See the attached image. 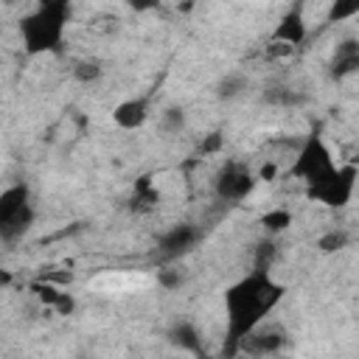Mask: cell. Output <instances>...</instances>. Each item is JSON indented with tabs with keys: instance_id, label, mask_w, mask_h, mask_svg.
<instances>
[{
	"instance_id": "cell-22",
	"label": "cell",
	"mask_w": 359,
	"mask_h": 359,
	"mask_svg": "<svg viewBox=\"0 0 359 359\" xmlns=\"http://www.w3.org/2000/svg\"><path fill=\"white\" fill-rule=\"evenodd\" d=\"M275 177H278V165H275V163H264L255 180H266V182H269V180H275Z\"/></svg>"
},
{
	"instance_id": "cell-20",
	"label": "cell",
	"mask_w": 359,
	"mask_h": 359,
	"mask_svg": "<svg viewBox=\"0 0 359 359\" xmlns=\"http://www.w3.org/2000/svg\"><path fill=\"white\" fill-rule=\"evenodd\" d=\"M359 11V3H337L334 8H331V14H328V20H345V17H351V14H356Z\"/></svg>"
},
{
	"instance_id": "cell-16",
	"label": "cell",
	"mask_w": 359,
	"mask_h": 359,
	"mask_svg": "<svg viewBox=\"0 0 359 359\" xmlns=\"http://www.w3.org/2000/svg\"><path fill=\"white\" fill-rule=\"evenodd\" d=\"M247 87V81H244V76H238V73H233V76H227V79H222V84H219V98H236L241 90Z\"/></svg>"
},
{
	"instance_id": "cell-4",
	"label": "cell",
	"mask_w": 359,
	"mask_h": 359,
	"mask_svg": "<svg viewBox=\"0 0 359 359\" xmlns=\"http://www.w3.org/2000/svg\"><path fill=\"white\" fill-rule=\"evenodd\" d=\"M334 171H337V165H334V157H331L325 140H323L317 132H311V135L306 137V143H303L297 160L292 163L289 174L297 177V180H303V182L311 188V185H320V182H325L328 177H334Z\"/></svg>"
},
{
	"instance_id": "cell-15",
	"label": "cell",
	"mask_w": 359,
	"mask_h": 359,
	"mask_svg": "<svg viewBox=\"0 0 359 359\" xmlns=\"http://www.w3.org/2000/svg\"><path fill=\"white\" fill-rule=\"evenodd\" d=\"M345 244H348V233H345V230H331V233H325V236L317 241V247H320L323 252H339Z\"/></svg>"
},
{
	"instance_id": "cell-9",
	"label": "cell",
	"mask_w": 359,
	"mask_h": 359,
	"mask_svg": "<svg viewBox=\"0 0 359 359\" xmlns=\"http://www.w3.org/2000/svg\"><path fill=\"white\" fill-rule=\"evenodd\" d=\"M283 348V331L280 328H255L250 337L241 339L238 351H247L252 356H266V353H275Z\"/></svg>"
},
{
	"instance_id": "cell-13",
	"label": "cell",
	"mask_w": 359,
	"mask_h": 359,
	"mask_svg": "<svg viewBox=\"0 0 359 359\" xmlns=\"http://www.w3.org/2000/svg\"><path fill=\"white\" fill-rule=\"evenodd\" d=\"M168 337H171V342H174L180 351H191V353H199V351H202V337H199L196 325L188 323V320L177 323V325L168 331Z\"/></svg>"
},
{
	"instance_id": "cell-7",
	"label": "cell",
	"mask_w": 359,
	"mask_h": 359,
	"mask_svg": "<svg viewBox=\"0 0 359 359\" xmlns=\"http://www.w3.org/2000/svg\"><path fill=\"white\" fill-rule=\"evenodd\" d=\"M199 227L194 224H174L163 238H160V255L163 258H177V255H185L191 247H196L199 241Z\"/></svg>"
},
{
	"instance_id": "cell-19",
	"label": "cell",
	"mask_w": 359,
	"mask_h": 359,
	"mask_svg": "<svg viewBox=\"0 0 359 359\" xmlns=\"http://www.w3.org/2000/svg\"><path fill=\"white\" fill-rule=\"evenodd\" d=\"M157 283H160L163 289H177V286L182 283V275H180L177 269H160V272H157Z\"/></svg>"
},
{
	"instance_id": "cell-14",
	"label": "cell",
	"mask_w": 359,
	"mask_h": 359,
	"mask_svg": "<svg viewBox=\"0 0 359 359\" xmlns=\"http://www.w3.org/2000/svg\"><path fill=\"white\" fill-rule=\"evenodd\" d=\"M261 224H264L269 233H280V230H286V227L292 224V213H289L286 208H272V210H266V213L261 216Z\"/></svg>"
},
{
	"instance_id": "cell-1",
	"label": "cell",
	"mask_w": 359,
	"mask_h": 359,
	"mask_svg": "<svg viewBox=\"0 0 359 359\" xmlns=\"http://www.w3.org/2000/svg\"><path fill=\"white\" fill-rule=\"evenodd\" d=\"M283 292L286 289L278 280H272L269 269H258V266L224 292V314H227V337L222 348L224 359L238 353L241 339L250 337L264 323V317L280 303Z\"/></svg>"
},
{
	"instance_id": "cell-17",
	"label": "cell",
	"mask_w": 359,
	"mask_h": 359,
	"mask_svg": "<svg viewBox=\"0 0 359 359\" xmlns=\"http://www.w3.org/2000/svg\"><path fill=\"white\" fill-rule=\"evenodd\" d=\"M73 73H76V79H79V81H95V79L101 76V65H98V62L84 59V62H76Z\"/></svg>"
},
{
	"instance_id": "cell-18",
	"label": "cell",
	"mask_w": 359,
	"mask_h": 359,
	"mask_svg": "<svg viewBox=\"0 0 359 359\" xmlns=\"http://www.w3.org/2000/svg\"><path fill=\"white\" fill-rule=\"evenodd\" d=\"M182 123H185V115H182L180 107H168V109L163 112V126H165L168 132H180Z\"/></svg>"
},
{
	"instance_id": "cell-21",
	"label": "cell",
	"mask_w": 359,
	"mask_h": 359,
	"mask_svg": "<svg viewBox=\"0 0 359 359\" xmlns=\"http://www.w3.org/2000/svg\"><path fill=\"white\" fill-rule=\"evenodd\" d=\"M222 146H224V137H222L219 132H213V135H208V137L202 140V154H216Z\"/></svg>"
},
{
	"instance_id": "cell-12",
	"label": "cell",
	"mask_w": 359,
	"mask_h": 359,
	"mask_svg": "<svg viewBox=\"0 0 359 359\" xmlns=\"http://www.w3.org/2000/svg\"><path fill=\"white\" fill-rule=\"evenodd\" d=\"M31 289H34V294H36L45 306H53L59 314H70V311L76 309V300H73L67 292H59V289L50 286V283H34Z\"/></svg>"
},
{
	"instance_id": "cell-6",
	"label": "cell",
	"mask_w": 359,
	"mask_h": 359,
	"mask_svg": "<svg viewBox=\"0 0 359 359\" xmlns=\"http://www.w3.org/2000/svg\"><path fill=\"white\" fill-rule=\"evenodd\" d=\"M255 174L241 163H227L216 174V196L224 202H241L255 191Z\"/></svg>"
},
{
	"instance_id": "cell-3",
	"label": "cell",
	"mask_w": 359,
	"mask_h": 359,
	"mask_svg": "<svg viewBox=\"0 0 359 359\" xmlns=\"http://www.w3.org/2000/svg\"><path fill=\"white\" fill-rule=\"evenodd\" d=\"M31 224H34L31 194L25 182H17L0 194V238L17 241L31 230Z\"/></svg>"
},
{
	"instance_id": "cell-11",
	"label": "cell",
	"mask_w": 359,
	"mask_h": 359,
	"mask_svg": "<svg viewBox=\"0 0 359 359\" xmlns=\"http://www.w3.org/2000/svg\"><path fill=\"white\" fill-rule=\"evenodd\" d=\"M356 67H359V42H356V39H345V42L337 48V53H334L331 73H334L337 79H342V76L353 73Z\"/></svg>"
},
{
	"instance_id": "cell-2",
	"label": "cell",
	"mask_w": 359,
	"mask_h": 359,
	"mask_svg": "<svg viewBox=\"0 0 359 359\" xmlns=\"http://www.w3.org/2000/svg\"><path fill=\"white\" fill-rule=\"evenodd\" d=\"M70 17V6L62 0H48L39 3L22 22H20V36L25 45V53L39 56V53H53L62 45L65 25Z\"/></svg>"
},
{
	"instance_id": "cell-10",
	"label": "cell",
	"mask_w": 359,
	"mask_h": 359,
	"mask_svg": "<svg viewBox=\"0 0 359 359\" xmlns=\"http://www.w3.org/2000/svg\"><path fill=\"white\" fill-rule=\"evenodd\" d=\"M149 118V98L137 95V98H126L112 109V121L121 129H140Z\"/></svg>"
},
{
	"instance_id": "cell-5",
	"label": "cell",
	"mask_w": 359,
	"mask_h": 359,
	"mask_svg": "<svg viewBox=\"0 0 359 359\" xmlns=\"http://www.w3.org/2000/svg\"><path fill=\"white\" fill-rule=\"evenodd\" d=\"M353 185H356V165H342V168L337 165L334 177H328L325 182L309 188V196L323 202V205L342 208L353 196Z\"/></svg>"
},
{
	"instance_id": "cell-8",
	"label": "cell",
	"mask_w": 359,
	"mask_h": 359,
	"mask_svg": "<svg viewBox=\"0 0 359 359\" xmlns=\"http://www.w3.org/2000/svg\"><path fill=\"white\" fill-rule=\"evenodd\" d=\"M306 20H303V14H300V6H294V8H289L283 17H280V22L275 25V31H272V42H280V45H286V48H297L303 39H306Z\"/></svg>"
}]
</instances>
